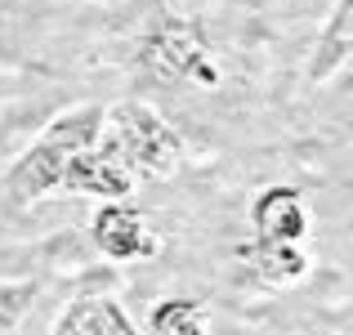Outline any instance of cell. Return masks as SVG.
<instances>
[{"mask_svg": "<svg viewBox=\"0 0 353 335\" xmlns=\"http://www.w3.org/2000/svg\"><path fill=\"white\" fill-rule=\"evenodd\" d=\"M94 148L117 161L125 174H134V183H161L188 156V143L174 130V121H165L152 103L125 99L117 108H103V125H99Z\"/></svg>", "mask_w": 353, "mask_h": 335, "instance_id": "6da1fadb", "label": "cell"}, {"mask_svg": "<svg viewBox=\"0 0 353 335\" xmlns=\"http://www.w3.org/2000/svg\"><path fill=\"white\" fill-rule=\"evenodd\" d=\"M139 63L157 81H192L201 90H215L224 81L201 23L183 14H157L148 23V32L139 36Z\"/></svg>", "mask_w": 353, "mask_h": 335, "instance_id": "3957f363", "label": "cell"}, {"mask_svg": "<svg viewBox=\"0 0 353 335\" xmlns=\"http://www.w3.org/2000/svg\"><path fill=\"white\" fill-rule=\"evenodd\" d=\"M99 125H103V108L99 103H81V108L59 112V116L27 143V152L5 170V179H0L5 201L32 206V201H41L45 192H54L72 156H77L81 148H94Z\"/></svg>", "mask_w": 353, "mask_h": 335, "instance_id": "7a4b0ae2", "label": "cell"}, {"mask_svg": "<svg viewBox=\"0 0 353 335\" xmlns=\"http://www.w3.org/2000/svg\"><path fill=\"white\" fill-rule=\"evenodd\" d=\"M353 54V0H336L331 23L322 27L318 45H313V63H309V81H331Z\"/></svg>", "mask_w": 353, "mask_h": 335, "instance_id": "9c48e42d", "label": "cell"}, {"mask_svg": "<svg viewBox=\"0 0 353 335\" xmlns=\"http://www.w3.org/2000/svg\"><path fill=\"white\" fill-rule=\"evenodd\" d=\"M41 286L36 282H14V277H0V335H14L18 322L32 313Z\"/></svg>", "mask_w": 353, "mask_h": 335, "instance_id": "8fae6325", "label": "cell"}, {"mask_svg": "<svg viewBox=\"0 0 353 335\" xmlns=\"http://www.w3.org/2000/svg\"><path fill=\"white\" fill-rule=\"evenodd\" d=\"M59 188L85 192V197H99V201H125V197H134L139 183H134V174H125L117 161H108L99 148H81V152L68 161Z\"/></svg>", "mask_w": 353, "mask_h": 335, "instance_id": "8992f818", "label": "cell"}, {"mask_svg": "<svg viewBox=\"0 0 353 335\" xmlns=\"http://www.w3.org/2000/svg\"><path fill=\"white\" fill-rule=\"evenodd\" d=\"M50 335H139V327L112 295H81L50 327Z\"/></svg>", "mask_w": 353, "mask_h": 335, "instance_id": "ba28073f", "label": "cell"}, {"mask_svg": "<svg viewBox=\"0 0 353 335\" xmlns=\"http://www.w3.org/2000/svg\"><path fill=\"white\" fill-rule=\"evenodd\" d=\"M148 335H206V304L188 295H165L148 309Z\"/></svg>", "mask_w": 353, "mask_h": 335, "instance_id": "30bf717a", "label": "cell"}, {"mask_svg": "<svg viewBox=\"0 0 353 335\" xmlns=\"http://www.w3.org/2000/svg\"><path fill=\"white\" fill-rule=\"evenodd\" d=\"M233 255L241 259V264H250L259 277H264L268 286H300L304 277H309V255H304L300 241H246V246H237Z\"/></svg>", "mask_w": 353, "mask_h": 335, "instance_id": "52a82bcc", "label": "cell"}, {"mask_svg": "<svg viewBox=\"0 0 353 335\" xmlns=\"http://www.w3.org/2000/svg\"><path fill=\"white\" fill-rule=\"evenodd\" d=\"M90 241L99 246V255L112 264H130V259H157L161 255V237L148 228V215L125 201H108L90 219Z\"/></svg>", "mask_w": 353, "mask_h": 335, "instance_id": "277c9868", "label": "cell"}, {"mask_svg": "<svg viewBox=\"0 0 353 335\" xmlns=\"http://www.w3.org/2000/svg\"><path fill=\"white\" fill-rule=\"evenodd\" d=\"M250 228L264 241H304V232H309V210H304L300 188H291V183L264 188L255 197V206H250Z\"/></svg>", "mask_w": 353, "mask_h": 335, "instance_id": "5b68a950", "label": "cell"}]
</instances>
